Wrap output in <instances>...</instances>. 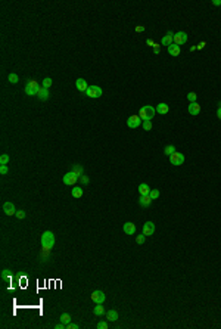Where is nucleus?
<instances>
[{"mask_svg": "<svg viewBox=\"0 0 221 329\" xmlns=\"http://www.w3.org/2000/svg\"><path fill=\"white\" fill-rule=\"evenodd\" d=\"M71 171H72L74 174H75V176L78 177V179H80L81 176L84 174V170H83V165H80V164H75V165H72V170H71Z\"/></svg>", "mask_w": 221, "mask_h": 329, "instance_id": "a211bd4d", "label": "nucleus"}, {"mask_svg": "<svg viewBox=\"0 0 221 329\" xmlns=\"http://www.w3.org/2000/svg\"><path fill=\"white\" fill-rule=\"evenodd\" d=\"M49 254H50V249H49V248H41V251H40V258H41V260H47V257H49Z\"/></svg>", "mask_w": 221, "mask_h": 329, "instance_id": "393cba45", "label": "nucleus"}, {"mask_svg": "<svg viewBox=\"0 0 221 329\" xmlns=\"http://www.w3.org/2000/svg\"><path fill=\"white\" fill-rule=\"evenodd\" d=\"M9 277H10V270L5 269L3 272H2V279H3V280H7Z\"/></svg>", "mask_w": 221, "mask_h": 329, "instance_id": "473e14b6", "label": "nucleus"}, {"mask_svg": "<svg viewBox=\"0 0 221 329\" xmlns=\"http://www.w3.org/2000/svg\"><path fill=\"white\" fill-rule=\"evenodd\" d=\"M59 320L62 322V323H65L66 326H68V325L71 323V316H69L68 313H62L60 314V317H59Z\"/></svg>", "mask_w": 221, "mask_h": 329, "instance_id": "5701e85b", "label": "nucleus"}, {"mask_svg": "<svg viewBox=\"0 0 221 329\" xmlns=\"http://www.w3.org/2000/svg\"><path fill=\"white\" fill-rule=\"evenodd\" d=\"M174 152H176V148H174V145H168V146H167V148H165V149H164V154H165V155H173V154H174Z\"/></svg>", "mask_w": 221, "mask_h": 329, "instance_id": "bb28decb", "label": "nucleus"}, {"mask_svg": "<svg viewBox=\"0 0 221 329\" xmlns=\"http://www.w3.org/2000/svg\"><path fill=\"white\" fill-rule=\"evenodd\" d=\"M169 163L173 165H181L184 163V155L176 151L173 155H169Z\"/></svg>", "mask_w": 221, "mask_h": 329, "instance_id": "20e7f679", "label": "nucleus"}, {"mask_svg": "<svg viewBox=\"0 0 221 329\" xmlns=\"http://www.w3.org/2000/svg\"><path fill=\"white\" fill-rule=\"evenodd\" d=\"M212 5H215V6H221V0H212Z\"/></svg>", "mask_w": 221, "mask_h": 329, "instance_id": "c03bdc74", "label": "nucleus"}, {"mask_svg": "<svg viewBox=\"0 0 221 329\" xmlns=\"http://www.w3.org/2000/svg\"><path fill=\"white\" fill-rule=\"evenodd\" d=\"M15 216H16L18 218H19V220H21V218H24V217H25V211L19 210V211H16V214H15Z\"/></svg>", "mask_w": 221, "mask_h": 329, "instance_id": "4c0bfd02", "label": "nucleus"}, {"mask_svg": "<svg viewBox=\"0 0 221 329\" xmlns=\"http://www.w3.org/2000/svg\"><path fill=\"white\" fill-rule=\"evenodd\" d=\"M139 194L140 195H149L150 194V187L147 186L146 183H142V185H139Z\"/></svg>", "mask_w": 221, "mask_h": 329, "instance_id": "4be33fe9", "label": "nucleus"}, {"mask_svg": "<svg viewBox=\"0 0 221 329\" xmlns=\"http://www.w3.org/2000/svg\"><path fill=\"white\" fill-rule=\"evenodd\" d=\"M38 99L40 100H47L49 99V96H50V93H49V89H44V87H41V90L38 92Z\"/></svg>", "mask_w": 221, "mask_h": 329, "instance_id": "6ab92c4d", "label": "nucleus"}, {"mask_svg": "<svg viewBox=\"0 0 221 329\" xmlns=\"http://www.w3.org/2000/svg\"><path fill=\"white\" fill-rule=\"evenodd\" d=\"M7 163H9V155L3 154V155L0 157V165H7Z\"/></svg>", "mask_w": 221, "mask_h": 329, "instance_id": "c756f323", "label": "nucleus"}, {"mask_svg": "<svg viewBox=\"0 0 221 329\" xmlns=\"http://www.w3.org/2000/svg\"><path fill=\"white\" fill-rule=\"evenodd\" d=\"M142 126H143V128H145L146 131H150V130H152V121H143Z\"/></svg>", "mask_w": 221, "mask_h": 329, "instance_id": "7c9ffc66", "label": "nucleus"}, {"mask_svg": "<svg viewBox=\"0 0 221 329\" xmlns=\"http://www.w3.org/2000/svg\"><path fill=\"white\" fill-rule=\"evenodd\" d=\"M106 300V295L103 294V291H93L91 292V301H95L96 304H103Z\"/></svg>", "mask_w": 221, "mask_h": 329, "instance_id": "423d86ee", "label": "nucleus"}, {"mask_svg": "<svg viewBox=\"0 0 221 329\" xmlns=\"http://www.w3.org/2000/svg\"><path fill=\"white\" fill-rule=\"evenodd\" d=\"M150 198H152V199H158V198H159V190H158V189H153V190H150Z\"/></svg>", "mask_w": 221, "mask_h": 329, "instance_id": "72a5a7b5", "label": "nucleus"}, {"mask_svg": "<svg viewBox=\"0 0 221 329\" xmlns=\"http://www.w3.org/2000/svg\"><path fill=\"white\" fill-rule=\"evenodd\" d=\"M7 171H9L7 165H2V167H0V174H3V176H5V174H7Z\"/></svg>", "mask_w": 221, "mask_h": 329, "instance_id": "c9c22d12", "label": "nucleus"}, {"mask_svg": "<svg viewBox=\"0 0 221 329\" xmlns=\"http://www.w3.org/2000/svg\"><path fill=\"white\" fill-rule=\"evenodd\" d=\"M155 114H156V109H155L153 106L145 105V106L139 111V117L142 118V121H150L155 117Z\"/></svg>", "mask_w": 221, "mask_h": 329, "instance_id": "f257e3e1", "label": "nucleus"}, {"mask_svg": "<svg viewBox=\"0 0 221 329\" xmlns=\"http://www.w3.org/2000/svg\"><path fill=\"white\" fill-rule=\"evenodd\" d=\"M52 83H53V81H52L50 77H46V78L43 80V87H44V89H49V87L52 86Z\"/></svg>", "mask_w": 221, "mask_h": 329, "instance_id": "c85d7f7f", "label": "nucleus"}, {"mask_svg": "<svg viewBox=\"0 0 221 329\" xmlns=\"http://www.w3.org/2000/svg\"><path fill=\"white\" fill-rule=\"evenodd\" d=\"M187 109H189V114H190V115H198V114L200 112V105H199L198 102H192Z\"/></svg>", "mask_w": 221, "mask_h": 329, "instance_id": "4468645a", "label": "nucleus"}, {"mask_svg": "<svg viewBox=\"0 0 221 329\" xmlns=\"http://www.w3.org/2000/svg\"><path fill=\"white\" fill-rule=\"evenodd\" d=\"M153 233H155L153 221H146V223L143 225V235H146V236H152Z\"/></svg>", "mask_w": 221, "mask_h": 329, "instance_id": "1a4fd4ad", "label": "nucleus"}, {"mask_svg": "<svg viewBox=\"0 0 221 329\" xmlns=\"http://www.w3.org/2000/svg\"><path fill=\"white\" fill-rule=\"evenodd\" d=\"M93 314L95 316H97V317H100V316H103L105 313V307L102 306V304H96L95 307H93Z\"/></svg>", "mask_w": 221, "mask_h": 329, "instance_id": "f3484780", "label": "nucleus"}, {"mask_svg": "<svg viewBox=\"0 0 221 329\" xmlns=\"http://www.w3.org/2000/svg\"><path fill=\"white\" fill-rule=\"evenodd\" d=\"M80 182L81 183H83V185H88V182H90V179H88L87 176H86V174H83V176H81L80 177Z\"/></svg>", "mask_w": 221, "mask_h": 329, "instance_id": "f704fd0d", "label": "nucleus"}, {"mask_svg": "<svg viewBox=\"0 0 221 329\" xmlns=\"http://www.w3.org/2000/svg\"><path fill=\"white\" fill-rule=\"evenodd\" d=\"M146 45H147V46H155V43H153V40L147 38V40H146Z\"/></svg>", "mask_w": 221, "mask_h": 329, "instance_id": "79ce46f5", "label": "nucleus"}, {"mask_svg": "<svg viewBox=\"0 0 221 329\" xmlns=\"http://www.w3.org/2000/svg\"><path fill=\"white\" fill-rule=\"evenodd\" d=\"M174 43V33H171V31H168L164 37H162V45L167 46L168 47L169 45H173Z\"/></svg>", "mask_w": 221, "mask_h": 329, "instance_id": "f8f14e48", "label": "nucleus"}, {"mask_svg": "<svg viewBox=\"0 0 221 329\" xmlns=\"http://www.w3.org/2000/svg\"><path fill=\"white\" fill-rule=\"evenodd\" d=\"M187 34L184 33V31H178V33H176L174 34V43H176L177 46H181V45H186V41H187Z\"/></svg>", "mask_w": 221, "mask_h": 329, "instance_id": "39448f33", "label": "nucleus"}, {"mask_svg": "<svg viewBox=\"0 0 221 329\" xmlns=\"http://www.w3.org/2000/svg\"><path fill=\"white\" fill-rule=\"evenodd\" d=\"M159 52H161V49H159V45H155V46H153V53H155V55H158Z\"/></svg>", "mask_w": 221, "mask_h": 329, "instance_id": "a19ab883", "label": "nucleus"}, {"mask_svg": "<svg viewBox=\"0 0 221 329\" xmlns=\"http://www.w3.org/2000/svg\"><path fill=\"white\" fill-rule=\"evenodd\" d=\"M220 106H221V104H220Z\"/></svg>", "mask_w": 221, "mask_h": 329, "instance_id": "49530a36", "label": "nucleus"}, {"mask_svg": "<svg viewBox=\"0 0 221 329\" xmlns=\"http://www.w3.org/2000/svg\"><path fill=\"white\" fill-rule=\"evenodd\" d=\"M106 319L110 320V322L118 320V313L115 311V310H108V311H106Z\"/></svg>", "mask_w": 221, "mask_h": 329, "instance_id": "412c9836", "label": "nucleus"}, {"mask_svg": "<svg viewBox=\"0 0 221 329\" xmlns=\"http://www.w3.org/2000/svg\"><path fill=\"white\" fill-rule=\"evenodd\" d=\"M155 109H156V112H158V114H161V115H162V114H167V112H168L169 106L167 104H158Z\"/></svg>", "mask_w": 221, "mask_h": 329, "instance_id": "aec40b11", "label": "nucleus"}, {"mask_svg": "<svg viewBox=\"0 0 221 329\" xmlns=\"http://www.w3.org/2000/svg\"><path fill=\"white\" fill-rule=\"evenodd\" d=\"M7 80H9V83H12V84H16V83L19 81V77H18V74H15V72H10V74L7 75Z\"/></svg>", "mask_w": 221, "mask_h": 329, "instance_id": "a878e982", "label": "nucleus"}, {"mask_svg": "<svg viewBox=\"0 0 221 329\" xmlns=\"http://www.w3.org/2000/svg\"><path fill=\"white\" fill-rule=\"evenodd\" d=\"M71 194H72L74 198H81V196H83V189H81L80 186H74Z\"/></svg>", "mask_w": 221, "mask_h": 329, "instance_id": "b1692460", "label": "nucleus"}, {"mask_svg": "<svg viewBox=\"0 0 221 329\" xmlns=\"http://www.w3.org/2000/svg\"><path fill=\"white\" fill-rule=\"evenodd\" d=\"M152 198H150V195H140L139 198V205L140 207H143V208H146V207H149L150 204H152Z\"/></svg>", "mask_w": 221, "mask_h": 329, "instance_id": "9d476101", "label": "nucleus"}, {"mask_svg": "<svg viewBox=\"0 0 221 329\" xmlns=\"http://www.w3.org/2000/svg\"><path fill=\"white\" fill-rule=\"evenodd\" d=\"M97 328L99 329H108V323H106V322H99V323H97Z\"/></svg>", "mask_w": 221, "mask_h": 329, "instance_id": "e433bc0d", "label": "nucleus"}, {"mask_svg": "<svg viewBox=\"0 0 221 329\" xmlns=\"http://www.w3.org/2000/svg\"><path fill=\"white\" fill-rule=\"evenodd\" d=\"M217 117H218V120H221V106L217 109Z\"/></svg>", "mask_w": 221, "mask_h": 329, "instance_id": "a18cd8bd", "label": "nucleus"}, {"mask_svg": "<svg viewBox=\"0 0 221 329\" xmlns=\"http://www.w3.org/2000/svg\"><path fill=\"white\" fill-rule=\"evenodd\" d=\"M205 45H206L205 41H202V43H200L199 46H196V49H199V50H200V49H204V47H205Z\"/></svg>", "mask_w": 221, "mask_h": 329, "instance_id": "37998d69", "label": "nucleus"}, {"mask_svg": "<svg viewBox=\"0 0 221 329\" xmlns=\"http://www.w3.org/2000/svg\"><path fill=\"white\" fill-rule=\"evenodd\" d=\"M187 99H189V102H196V99H198V95L195 93V92H190V93H187Z\"/></svg>", "mask_w": 221, "mask_h": 329, "instance_id": "cd10ccee", "label": "nucleus"}, {"mask_svg": "<svg viewBox=\"0 0 221 329\" xmlns=\"http://www.w3.org/2000/svg\"><path fill=\"white\" fill-rule=\"evenodd\" d=\"M78 328H80V325H77V323H69L66 326V329H78Z\"/></svg>", "mask_w": 221, "mask_h": 329, "instance_id": "58836bf2", "label": "nucleus"}, {"mask_svg": "<svg viewBox=\"0 0 221 329\" xmlns=\"http://www.w3.org/2000/svg\"><path fill=\"white\" fill-rule=\"evenodd\" d=\"M142 118H140L139 115H131L128 120H127V126L130 128H137L139 126H142Z\"/></svg>", "mask_w": 221, "mask_h": 329, "instance_id": "0eeeda50", "label": "nucleus"}, {"mask_svg": "<svg viewBox=\"0 0 221 329\" xmlns=\"http://www.w3.org/2000/svg\"><path fill=\"white\" fill-rule=\"evenodd\" d=\"M53 245H55V235H53V232H50V230L43 232V235H41V247L52 249Z\"/></svg>", "mask_w": 221, "mask_h": 329, "instance_id": "f03ea898", "label": "nucleus"}, {"mask_svg": "<svg viewBox=\"0 0 221 329\" xmlns=\"http://www.w3.org/2000/svg\"><path fill=\"white\" fill-rule=\"evenodd\" d=\"M75 87L80 90V92H86V90L88 89V84H87V81H86L84 78H77V81H75Z\"/></svg>", "mask_w": 221, "mask_h": 329, "instance_id": "ddd939ff", "label": "nucleus"}, {"mask_svg": "<svg viewBox=\"0 0 221 329\" xmlns=\"http://www.w3.org/2000/svg\"><path fill=\"white\" fill-rule=\"evenodd\" d=\"M145 30H146V28H145L143 25H137V27H136V33H143Z\"/></svg>", "mask_w": 221, "mask_h": 329, "instance_id": "ea45409f", "label": "nucleus"}, {"mask_svg": "<svg viewBox=\"0 0 221 329\" xmlns=\"http://www.w3.org/2000/svg\"><path fill=\"white\" fill-rule=\"evenodd\" d=\"M145 241H146V235H143V233H142V235H139V236H136V242H137L139 245H142Z\"/></svg>", "mask_w": 221, "mask_h": 329, "instance_id": "2f4dec72", "label": "nucleus"}, {"mask_svg": "<svg viewBox=\"0 0 221 329\" xmlns=\"http://www.w3.org/2000/svg\"><path fill=\"white\" fill-rule=\"evenodd\" d=\"M86 95H87L88 97L97 99V97H100L103 95V92H102V89H100L99 86H88V89L86 90Z\"/></svg>", "mask_w": 221, "mask_h": 329, "instance_id": "7ed1b4c3", "label": "nucleus"}, {"mask_svg": "<svg viewBox=\"0 0 221 329\" xmlns=\"http://www.w3.org/2000/svg\"><path fill=\"white\" fill-rule=\"evenodd\" d=\"M3 211H5V214H7V216H14V214H16L15 205L12 204V202H5V204H3Z\"/></svg>", "mask_w": 221, "mask_h": 329, "instance_id": "9b49d317", "label": "nucleus"}, {"mask_svg": "<svg viewBox=\"0 0 221 329\" xmlns=\"http://www.w3.org/2000/svg\"><path fill=\"white\" fill-rule=\"evenodd\" d=\"M77 180H78V177H77L72 171L66 173L65 176H64V183H65L66 186H72V185H75V183H77Z\"/></svg>", "mask_w": 221, "mask_h": 329, "instance_id": "6e6552de", "label": "nucleus"}, {"mask_svg": "<svg viewBox=\"0 0 221 329\" xmlns=\"http://www.w3.org/2000/svg\"><path fill=\"white\" fill-rule=\"evenodd\" d=\"M168 53L171 55V56H178V55H180V46H177L176 43L169 45L168 46Z\"/></svg>", "mask_w": 221, "mask_h": 329, "instance_id": "dca6fc26", "label": "nucleus"}, {"mask_svg": "<svg viewBox=\"0 0 221 329\" xmlns=\"http://www.w3.org/2000/svg\"><path fill=\"white\" fill-rule=\"evenodd\" d=\"M124 232L127 233V235H134V233H136V225L131 223V221L124 223Z\"/></svg>", "mask_w": 221, "mask_h": 329, "instance_id": "2eb2a0df", "label": "nucleus"}]
</instances>
